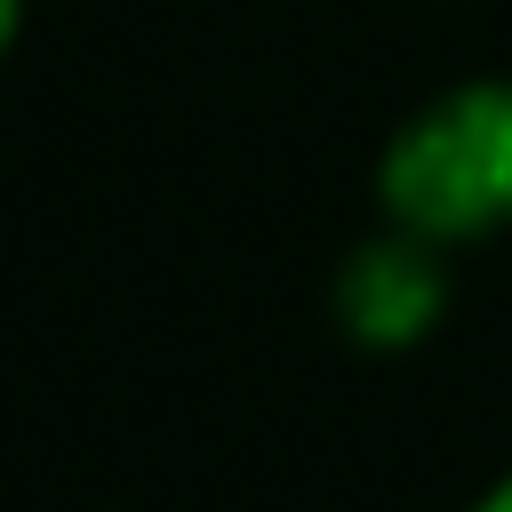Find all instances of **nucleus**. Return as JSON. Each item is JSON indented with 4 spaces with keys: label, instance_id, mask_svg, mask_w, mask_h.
<instances>
[{
    "label": "nucleus",
    "instance_id": "nucleus-1",
    "mask_svg": "<svg viewBox=\"0 0 512 512\" xmlns=\"http://www.w3.org/2000/svg\"><path fill=\"white\" fill-rule=\"evenodd\" d=\"M384 216L424 240H480L512 224V80H464L432 96L376 160Z\"/></svg>",
    "mask_w": 512,
    "mask_h": 512
},
{
    "label": "nucleus",
    "instance_id": "nucleus-2",
    "mask_svg": "<svg viewBox=\"0 0 512 512\" xmlns=\"http://www.w3.org/2000/svg\"><path fill=\"white\" fill-rule=\"evenodd\" d=\"M440 304H448V272H440V240H424V232H392V240L352 248V264L336 280L344 336L376 344V352H400V344L432 336Z\"/></svg>",
    "mask_w": 512,
    "mask_h": 512
},
{
    "label": "nucleus",
    "instance_id": "nucleus-3",
    "mask_svg": "<svg viewBox=\"0 0 512 512\" xmlns=\"http://www.w3.org/2000/svg\"><path fill=\"white\" fill-rule=\"evenodd\" d=\"M472 512H512V472H504V480H496V488H488V496H480Z\"/></svg>",
    "mask_w": 512,
    "mask_h": 512
},
{
    "label": "nucleus",
    "instance_id": "nucleus-4",
    "mask_svg": "<svg viewBox=\"0 0 512 512\" xmlns=\"http://www.w3.org/2000/svg\"><path fill=\"white\" fill-rule=\"evenodd\" d=\"M16 16H24V0H0V56H8V40H16Z\"/></svg>",
    "mask_w": 512,
    "mask_h": 512
}]
</instances>
